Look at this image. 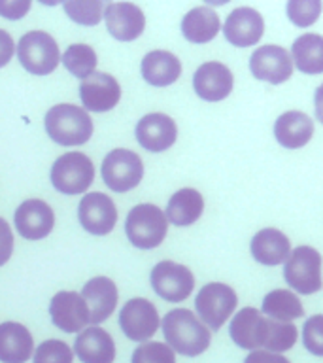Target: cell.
<instances>
[{
    "instance_id": "cell-35",
    "label": "cell",
    "mask_w": 323,
    "mask_h": 363,
    "mask_svg": "<svg viewBox=\"0 0 323 363\" xmlns=\"http://www.w3.org/2000/svg\"><path fill=\"white\" fill-rule=\"evenodd\" d=\"M74 354L70 346L62 340H45L36 348L34 363H72Z\"/></svg>"
},
{
    "instance_id": "cell-7",
    "label": "cell",
    "mask_w": 323,
    "mask_h": 363,
    "mask_svg": "<svg viewBox=\"0 0 323 363\" xmlns=\"http://www.w3.org/2000/svg\"><path fill=\"white\" fill-rule=\"evenodd\" d=\"M237 303L238 297L231 286L212 282L206 284L198 291L197 299H195V308H197L200 322L212 331H217L231 318L232 311L237 308Z\"/></svg>"
},
{
    "instance_id": "cell-15",
    "label": "cell",
    "mask_w": 323,
    "mask_h": 363,
    "mask_svg": "<svg viewBox=\"0 0 323 363\" xmlns=\"http://www.w3.org/2000/svg\"><path fill=\"white\" fill-rule=\"evenodd\" d=\"M108 33L119 42H132L144 33L146 17L144 11L132 2H112L104 8Z\"/></svg>"
},
{
    "instance_id": "cell-18",
    "label": "cell",
    "mask_w": 323,
    "mask_h": 363,
    "mask_svg": "<svg viewBox=\"0 0 323 363\" xmlns=\"http://www.w3.org/2000/svg\"><path fill=\"white\" fill-rule=\"evenodd\" d=\"M232 85V72L229 67L221 65L217 61L204 62L203 67L197 68V72L193 76V87L197 91V95L203 101L217 102L223 101L231 95Z\"/></svg>"
},
{
    "instance_id": "cell-29",
    "label": "cell",
    "mask_w": 323,
    "mask_h": 363,
    "mask_svg": "<svg viewBox=\"0 0 323 363\" xmlns=\"http://www.w3.org/2000/svg\"><path fill=\"white\" fill-rule=\"evenodd\" d=\"M291 61L300 72L316 74L323 72V38L319 34H302L293 42L291 48Z\"/></svg>"
},
{
    "instance_id": "cell-5",
    "label": "cell",
    "mask_w": 323,
    "mask_h": 363,
    "mask_svg": "<svg viewBox=\"0 0 323 363\" xmlns=\"http://www.w3.org/2000/svg\"><path fill=\"white\" fill-rule=\"evenodd\" d=\"M17 57L23 68L36 76L51 74L61 61L57 42L51 38V34L42 30H30L21 36L17 44Z\"/></svg>"
},
{
    "instance_id": "cell-23",
    "label": "cell",
    "mask_w": 323,
    "mask_h": 363,
    "mask_svg": "<svg viewBox=\"0 0 323 363\" xmlns=\"http://www.w3.org/2000/svg\"><path fill=\"white\" fill-rule=\"evenodd\" d=\"M34 350L33 335L25 325L17 322L0 323V362L25 363Z\"/></svg>"
},
{
    "instance_id": "cell-19",
    "label": "cell",
    "mask_w": 323,
    "mask_h": 363,
    "mask_svg": "<svg viewBox=\"0 0 323 363\" xmlns=\"http://www.w3.org/2000/svg\"><path fill=\"white\" fill-rule=\"evenodd\" d=\"M223 33L232 45L249 48L257 44L265 33V21L259 11L254 8H237L227 16Z\"/></svg>"
},
{
    "instance_id": "cell-34",
    "label": "cell",
    "mask_w": 323,
    "mask_h": 363,
    "mask_svg": "<svg viewBox=\"0 0 323 363\" xmlns=\"http://www.w3.org/2000/svg\"><path fill=\"white\" fill-rule=\"evenodd\" d=\"M130 363H176V356L166 342H144L132 352Z\"/></svg>"
},
{
    "instance_id": "cell-9",
    "label": "cell",
    "mask_w": 323,
    "mask_h": 363,
    "mask_svg": "<svg viewBox=\"0 0 323 363\" xmlns=\"http://www.w3.org/2000/svg\"><path fill=\"white\" fill-rule=\"evenodd\" d=\"M152 288L161 299L181 303L191 295L195 288V278L187 267L174 261H161L153 267Z\"/></svg>"
},
{
    "instance_id": "cell-33",
    "label": "cell",
    "mask_w": 323,
    "mask_h": 363,
    "mask_svg": "<svg viewBox=\"0 0 323 363\" xmlns=\"http://www.w3.org/2000/svg\"><path fill=\"white\" fill-rule=\"evenodd\" d=\"M322 13V2L319 0H289L288 16L293 25L305 28L317 21Z\"/></svg>"
},
{
    "instance_id": "cell-39",
    "label": "cell",
    "mask_w": 323,
    "mask_h": 363,
    "mask_svg": "<svg viewBox=\"0 0 323 363\" xmlns=\"http://www.w3.org/2000/svg\"><path fill=\"white\" fill-rule=\"evenodd\" d=\"M244 363H291L288 357H283L282 354H274V352L266 350H254L248 354V357L244 359Z\"/></svg>"
},
{
    "instance_id": "cell-28",
    "label": "cell",
    "mask_w": 323,
    "mask_h": 363,
    "mask_svg": "<svg viewBox=\"0 0 323 363\" xmlns=\"http://www.w3.org/2000/svg\"><path fill=\"white\" fill-rule=\"evenodd\" d=\"M203 195L197 189L186 187V189H180L170 197L164 216H166V221H172V225L187 227L193 225L203 216Z\"/></svg>"
},
{
    "instance_id": "cell-20",
    "label": "cell",
    "mask_w": 323,
    "mask_h": 363,
    "mask_svg": "<svg viewBox=\"0 0 323 363\" xmlns=\"http://www.w3.org/2000/svg\"><path fill=\"white\" fill-rule=\"evenodd\" d=\"M81 299L89 311V323L98 325L112 314L118 305V288L108 277L91 278L81 289Z\"/></svg>"
},
{
    "instance_id": "cell-16",
    "label": "cell",
    "mask_w": 323,
    "mask_h": 363,
    "mask_svg": "<svg viewBox=\"0 0 323 363\" xmlns=\"http://www.w3.org/2000/svg\"><path fill=\"white\" fill-rule=\"evenodd\" d=\"M55 225V214L47 203L40 199H28L16 210V227L27 240L45 238Z\"/></svg>"
},
{
    "instance_id": "cell-22",
    "label": "cell",
    "mask_w": 323,
    "mask_h": 363,
    "mask_svg": "<svg viewBox=\"0 0 323 363\" xmlns=\"http://www.w3.org/2000/svg\"><path fill=\"white\" fill-rule=\"evenodd\" d=\"M74 350L81 363H113L115 359V342L112 335L98 325L84 329L76 337Z\"/></svg>"
},
{
    "instance_id": "cell-27",
    "label": "cell",
    "mask_w": 323,
    "mask_h": 363,
    "mask_svg": "<svg viewBox=\"0 0 323 363\" xmlns=\"http://www.w3.org/2000/svg\"><path fill=\"white\" fill-rule=\"evenodd\" d=\"M220 28V16L214 10H210L208 6L193 8L191 11H187V16H183L181 21V34L191 44H206L214 40Z\"/></svg>"
},
{
    "instance_id": "cell-14",
    "label": "cell",
    "mask_w": 323,
    "mask_h": 363,
    "mask_svg": "<svg viewBox=\"0 0 323 363\" xmlns=\"http://www.w3.org/2000/svg\"><path fill=\"white\" fill-rule=\"evenodd\" d=\"M51 322L64 333H79L89 325V311L81 295L76 291H59L50 303Z\"/></svg>"
},
{
    "instance_id": "cell-32",
    "label": "cell",
    "mask_w": 323,
    "mask_h": 363,
    "mask_svg": "<svg viewBox=\"0 0 323 363\" xmlns=\"http://www.w3.org/2000/svg\"><path fill=\"white\" fill-rule=\"evenodd\" d=\"M64 11L74 23H79L85 27H95L102 19L104 4L101 0H68L64 2Z\"/></svg>"
},
{
    "instance_id": "cell-40",
    "label": "cell",
    "mask_w": 323,
    "mask_h": 363,
    "mask_svg": "<svg viewBox=\"0 0 323 363\" xmlns=\"http://www.w3.org/2000/svg\"><path fill=\"white\" fill-rule=\"evenodd\" d=\"M13 50H16V44H13L11 36L6 33V30L0 28V68L6 67V65L11 61Z\"/></svg>"
},
{
    "instance_id": "cell-6",
    "label": "cell",
    "mask_w": 323,
    "mask_h": 363,
    "mask_svg": "<svg viewBox=\"0 0 323 363\" xmlns=\"http://www.w3.org/2000/svg\"><path fill=\"white\" fill-rule=\"evenodd\" d=\"M285 282L299 294H316L322 288V255L312 246H299L288 255Z\"/></svg>"
},
{
    "instance_id": "cell-2",
    "label": "cell",
    "mask_w": 323,
    "mask_h": 363,
    "mask_svg": "<svg viewBox=\"0 0 323 363\" xmlns=\"http://www.w3.org/2000/svg\"><path fill=\"white\" fill-rule=\"evenodd\" d=\"M45 130L61 146H81L93 135V121L84 108L57 104L45 113Z\"/></svg>"
},
{
    "instance_id": "cell-26",
    "label": "cell",
    "mask_w": 323,
    "mask_h": 363,
    "mask_svg": "<svg viewBox=\"0 0 323 363\" xmlns=\"http://www.w3.org/2000/svg\"><path fill=\"white\" fill-rule=\"evenodd\" d=\"M249 250H251L255 261H259L263 265L274 267L288 259V255L291 254V244L282 231L266 227L251 238Z\"/></svg>"
},
{
    "instance_id": "cell-30",
    "label": "cell",
    "mask_w": 323,
    "mask_h": 363,
    "mask_svg": "<svg viewBox=\"0 0 323 363\" xmlns=\"http://www.w3.org/2000/svg\"><path fill=\"white\" fill-rule=\"evenodd\" d=\"M263 312L271 320L291 323L297 318H302L305 308H302V303H300L299 297L293 291H289V289H274V291L265 295Z\"/></svg>"
},
{
    "instance_id": "cell-10",
    "label": "cell",
    "mask_w": 323,
    "mask_h": 363,
    "mask_svg": "<svg viewBox=\"0 0 323 363\" xmlns=\"http://www.w3.org/2000/svg\"><path fill=\"white\" fill-rule=\"evenodd\" d=\"M119 325L127 339L144 342L152 339L159 329V312L147 299H130L119 312Z\"/></svg>"
},
{
    "instance_id": "cell-11",
    "label": "cell",
    "mask_w": 323,
    "mask_h": 363,
    "mask_svg": "<svg viewBox=\"0 0 323 363\" xmlns=\"http://www.w3.org/2000/svg\"><path fill=\"white\" fill-rule=\"evenodd\" d=\"M249 70L257 79L278 85L293 76V61L289 57V51L280 45H261L249 59Z\"/></svg>"
},
{
    "instance_id": "cell-12",
    "label": "cell",
    "mask_w": 323,
    "mask_h": 363,
    "mask_svg": "<svg viewBox=\"0 0 323 363\" xmlns=\"http://www.w3.org/2000/svg\"><path fill=\"white\" fill-rule=\"evenodd\" d=\"M79 223L91 235H108L118 223V208L106 193H87L78 206Z\"/></svg>"
},
{
    "instance_id": "cell-21",
    "label": "cell",
    "mask_w": 323,
    "mask_h": 363,
    "mask_svg": "<svg viewBox=\"0 0 323 363\" xmlns=\"http://www.w3.org/2000/svg\"><path fill=\"white\" fill-rule=\"evenodd\" d=\"M266 320L268 318H263V314L254 306H246L240 312H237V316L232 318L231 328H229L232 342L244 350L263 348Z\"/></svg>"
},
{
    "instance_id": "cell-1",
    "label": "cell",
    "mask_w": 323,
    "mask_h": 363,
    "mask_svg": "<svg viewBox=\"0 0 323 363\" xmlns=\"http://www.w3.org/2000/svg\"><path fill=\"white\" fill-rule=\"evenodd\" d=\"M163 333L170 350L187 357L200 356L212 340L210 329L187 308H174L163 318Z\"/></svg>"
},
{
    "instance_id": "cell-13",
    "label": "cell",
    "mask_w": 323,
    "mask_h": 363,
    "mask_svg": "<svg viewBox=\"0 0 323 363\" xmlns=\"http://www.w3.org/2000/svg\"><path fill=\"white\" fill-rule=\"evenodd\" d=\"M79 99L89 112H108L118 106L121 87L118 79L106 72H93L79 85Z\"/></svg>"
},
{
    "instance_id": "cell-37",
    "label": "cell",
    "mask_w": 323,
    "mask_h": 363,
    "mask_svg": "<svg viewBox=\"0 0 323 363\" xmlns=\"http://www.w3.org/2000/svg\"><path fill=\"white\" fill-rule=\"evenodd\" d=\"M30 10L28 0H0V16L6 19H21Z\"/></svg>"
},
{
    "instance_id": "cell-38",
    "label": "cell",
    "mask_w": 323,
    "mask_h": 363,
    "mask_svg": "<svg viewBox=\"0 0 323 363\" xmlns=\"http://www.w3.org/2000/svg\"><path fill=\"white\" fill-rule=\"evenodd\" d=\"M13 252V235L4 218H0V267L11 257Z\"/></svg>"
},
{
    "instance_id": "cell-17",
    "label": "cell",
    "mask_w": 323,
    "mask_h": 363,
    "mask_svg": "<svg viewBox=\"0 0 323 363\" xmlns=\"http://www.w3.org/2000/svg\"><path fill=\"white\" fill-rule=\"evenodd\" d=\"M178 127L166 113H147L136 125V140L147 152H164L176 142Z\"/></svg>"
},
{
    "instance_id": "cell-36",
    "label": "cell",
    "mask_w": 323,
    "mask_h": 363,
    "mask_svg": "<svg viewBox=\"0 0 323 363\" xmlns=\"http://www.w3.org/2000/svg\"><path fill=\"white\" fill-rule=\"evenodd\" d=\"M305 346L314 356H323V318L319 314L305 323Z\"/></svg>"
},
{
    "instance_id": "cell-3",
    "label": "cell",
    "mask_w": 323,
    "mask_h": 363,
    "mask_svg": "<svg viewBox=\"0 0 323 363\" xmlns=\"http://www.w3.org/2000/svg\"><path fill=\"white\" fill-rule=\"evenodd\" d=\"M169 231L166 216L155 204H138L125 221V233L136 248L152 250L163 242Z\"/></svg>"
},
{
    "instance_id": "cell-25",
    "label": "cell",
    "mask_w": 323,
    "mask_h": 363,
    "mask_svg": "<svg viewBox=\"0 0 323 363\" xmlns=\"http://www.w3.org/2000/svg\"><path fill=\"white\" fill-rule=\"evenodd\" d=\"M142 78L146 79L149 85L155 87H166V85L174 84L176 79L180 78L181 74V62L176 55L170 51L155 50L149 51L144 59H142Z\"/></svg>"
},
{
    "instance_id": "cell-24",
    "label": "cell",
    "mask_w": 323,
    "mask_h": 363,
    "mask_svg": "<svg viewBox=\"0 0 323 363\" xmlns=\"http://www.w3.org/2000/svg\"><path fill=\"white\" fill-rule=\"evenodd\" d=\"M312 135H314V121L305 112L291 110V112L282 113L274 123V136L278 144L288 150L302 147L308 144Z\"/></svg>"
},
{
    "instance_id": "cell-31",
    "label": "cell",
    "mask_w": 323,
    "mask_h": 363,
    "mask_svg": "<svg viewBox=\"0 0 323 363\" xmlns=\"http://www.w3.org/2000/svg\"><path fill=\"white\" fill-rule=\"evenodd\" d=\"M96 53L87 44H72L68 45L67 51L62 53V65L72 76L85 79L95 72L96 68Z\"/></svg>"
},
{
    "instance_id": "cell-8",
    "label": "cell",
    "mask_w": 323,
    "mask_h": 363,
    "mask_svg": "<svg viewBox=\"0 0 323 363\" xmlns=\"http://www.w3.org/2000/svg\"><path fill=\"white\" fill-rule=\"evenodd\" d=\"M144 176L142 159L130 150L118 147L102 161V180L112 191L125 193L135 189Z\"/></svg>"
},
{
    "instance_id": "cell-4",
    "label": "cell",
    "mask_w": 323,
    "mask_h": 363,
    "mask_svg": "<svg viewBox=\"0 0 323 363\" xmlns=\"http://www.w3.org/2000/svg\"><path fill=\"white\" fill-rule=\"evenodd\" d=\"M95 178V167L81 152H68L51 167V184L64 195H78L89 189Z\"/></svg>"
}]
</instances>
